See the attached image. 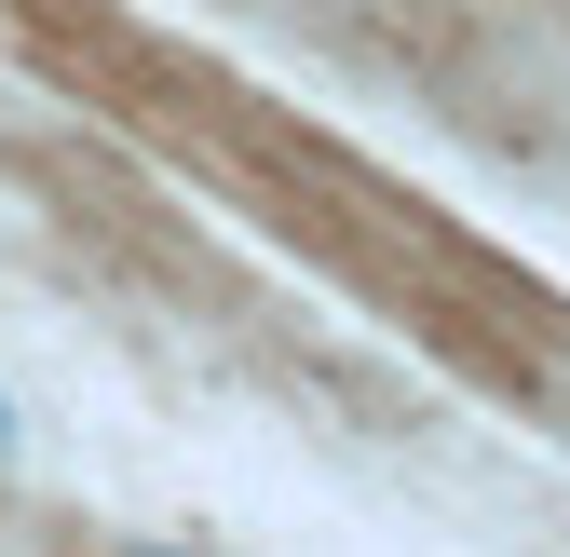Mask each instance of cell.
I'll use <instances>...</instances> for the list:
<instances>
[{
	"label": "cell",
	"mask_w": 570,
	"mask_h": 557,
	"mask_svg": "<svg viewBox=\"0 0 570 557\" xmlns=\"http://www.w3.org/2000/svg\"><path fill=\"white\" fill-rule=\"evenodd\" d=\"M0 449H14V394H0Z\"/></svg>",
	"instance_id": "1"
}]
</instances>
